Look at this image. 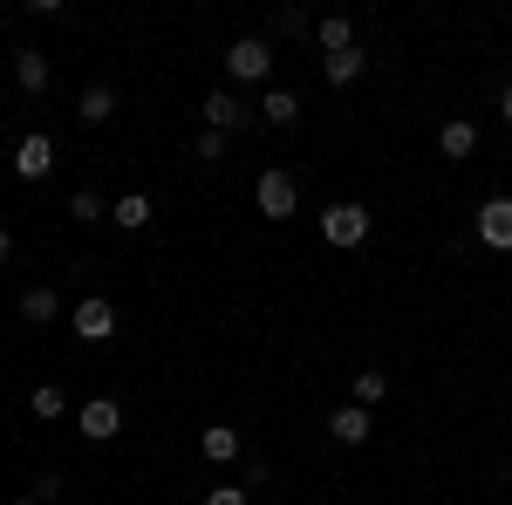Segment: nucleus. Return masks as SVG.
<instances>
[{
    "mask_svg": "<svg viewBox=\"0 0 512 505\" xmlns=\"http://www.w3.org/2000/svg\"><path fill=\"white\" fill-rule=\"evenodd\" d=\"M226 76H233V82H267V76H274V41H267V35L233 41V48H226Z\"/></svg>",
    "mask_w": 512,
    "mask_h": 505,
    "instance_id": "1",
    "label": "nucleus"
},
{
    "mask_svg": "<svg viewBox=\"0 0 512 505\" xmlns=\"http://www.w3.org/2000/svg\"><path fill=\"white\" fill-rule=\"evenodd\" d=\"M253 198H260V212H267V219H294V205H301V178H294V171H280V164H267V171H260V185H253Z\"/></svg>",
    "mask_w": 512,
    "mask_h": 505,
    "instance_id": "2",
    "label": "nucleus"
},
{
    "mask_svg": "<svg viewBox=\"0 0 512 505\" xmlns=\"http://www.w3.org/2000/svg\"><path fill=\"white\" fill-rule=\"evenodd\" d=\"M321 239H328V246H362V239H369V212H362V205H328V212H321Z\"/></svg>",
    "mask_w": 512,
    "mask_h": 505,
    "instance_id": "3",
    "label": "nucleus"
},
{
    "mask_svg": "<svg viewBox=\"0 0 512 505\" xmlns=\"http://www.w3.org/2000/svg\"><path fill=\"white\" fill-rule=\"evenodd\" d=\"M110 335H117V308L103 294L76 301V342H110Z\"/></svg>",
    "mask_w": 512,
    "mask_h": 505,
    "instance_id": "4",
    "label": "nucleus"
},
{
    "mask_svg": "<svg viewBox=\"0 0 512 505\" xmlns=\"http://www.w3.org/2000/svg\"><path fill=\"white\" fill-rule=\"evenodd\" d=\"M478 239L492 253H512V198H485L478 205Z\"/></svg>",
    "mask_w": 512,
    "mask_h": 505,
    "instance_id": "5",
    "label": "nucleus"
},
{
    "mask_svg": "<svg viewBox=\"0 0 512 505\" xmlns=\"http://www.w3.org/2000/svg\"><path fill=\"white\" fill-rule=\"evenodd\" d=\"M14 171H21V178H28V185H41V178H48V171H55V144H48V137H41V130H28V137H21V144H14Z\"/></svg>",
    "mask_w": 512,
    "mask_h": 505,
    "instance_id": "6",
    "label": "nucleus"
},
{
    "mask_svg": "<svg viewBox=\"0 0 512 505\" xmlns=\"http://www.w3.org/2000/svg\"><path fill=\"white\" fill-rule=\"evenodd\" d=\"M76 424H82V437H89V444H110V437L123 430V410L110 403V396H96V403H82Z\"/></svg>",
    "mask_w": 512,
    "mask_h": 505,
    "instance_id": "7",
    "label": "nucleus"
},
{
    "mask_svg": "<svg viewBox=\"0 0 512 505\" xmlns=\"http://www.w3.org/2000/svg\"><path fill=\"white\" fill-rule=\"evenodd\" d=\"M205 130H219V137L246 130V103H239L233 89H212V96H205Z\"/></svg>",
    "mask_w": 512,
    "mask_h": 505,
    "instance_id": "8",
    "label": "nucleus"
},
{
    "mask_svg": "<svg viewBox=\"0 0 512 505\" xmlns=\"http://www.w3.org/2000/svg\"><path fill=\"white\" fill-rule=\"evenodd\" d=\"M328 437H335V444H369V410H362V403H342V410H335V417H328Z\"/></svg>",
    "mask_w": 512,
    "mask_h": 505,
    "instance_id": "9",
    "label": "nucleus"
},
{
    "mask_svg": "<svg viewBox=\"0 0 512 505\" xmlns=\"http://www.w3.org/2000/svg\"><path fill=\"white\" fill-rule=\"evenodd\" d=\"M76 117L82 123H110V117H117V89H110V82H89L82 103H76Z\"/></svg>",
    "mask_w": 512,
    "mask_h": 505,
    "instance_id": "10",
    "label": "nucleus"
},
{
    "mask_svg": "<svg viewBox=\"0 0 512 505\" xmlns=\"http://www.w3.org/2000/svg\"><path fill=\"white\" fill-rule=\"evenodd\" d=\"M110 219H117L123 233H144V226H151V192H123L117 205H110Z\"/></svg>",
    "mask_w": 512,
    "mask_h": 505,
    "instance_id": "11",
    "label": "nucleus"
},
{
    "mask_svg": "<svg viewBox=\"0 0 512 505\" xmlns=\"http://www.w3.org/2000/svg\"><path fill=\"white\" fill-rule=\"evenodd\" d=\"M198 451H205L212 465H233V458H239V430H233V424H205Z\"/></svg>",
    "mask_w": 512,
    "mask_h": 505,
    "instance_id": "12",
    "label": "nucleus"
},
{
    "mask_svg": "<svg viewBox=\"0 0 512 505\" xmlns=\"http://www.w3.org/2000/svg\"><path fill=\"white\" fill-rule=\"evenodd\" d=\"M437 151H444V157H472V151H478V123L451 117L444 130H437Z\"/></svg>",
    "mask_w": 512,
    "mask_h": 505,
    "instance_id": "13",
    "label": "nucleus"
},
{
    "mask_svg": "<svg viewBox=\"0 0 512 505\" xmlns=\"http://www.w3.org/2000/svg\"><path fill=\"white\" fill-rule=\"evenodd\" d=\"M14 82H21V96H41V89H48V55L21 48V55H14Z\"/></svg>",
    "mask_w": 512,
    "mask_h": 505,
    "instance_id": "14",
    "label": "nucleus"
},
{
    "mask_svg": "<svg viewBox=\"0 0 512 505\" xmlns=\"http://www.w3.org/2000/svg\"><path fill=\"white\" fill-rule=\"evenodd\" d=\"M260 117L274 123V130L301 123V96H294V89H267V96H260Z\"/></svg>",
    "mask_w": 512,
    "mask_h": 505,
    "instance_id": "15",
    "label": "nucleus"
},
{
    "mask_svg": "<svg viewBox=\"0 0 512 505\" xmlns=\"http://www.w3.org/2000/svg\"><path fill=\"white\" fill-rule=\"evenodd\" d=\"M55 314H62V301H55V287H28V294H21V321H35V328H48Z\"/></svg>",
    "mask_w": 512,
    "mask_h": 505,
    "instance_id": "16",
    "label": "nucleus"
},
{
    "mask_svg": "<svg viewBox=\"0 0 512 505\" xmlns=\"http://www.w3.org/2000/svg\"><path fill=\"white\" fill-rule=\"evenodd\" d=\"M321 48H328V55H342V48H355V28H349V14H321Z\"/></svg>",
    "mask_w": 512,
    "mask_h": 505,
    "instance_id": "17",
    "label": "nucleus"
},
{
    "mask_svg": "<svg viewBox=\"0 0 512 505\" xmlns=\"http://www.w3.org/2000/svg\"><path fill=\"white\" fill-rule=\"evenodd\" d=\"M321 76L335 82V89H349V82L362 76V48H342V55H328V62H321Z\"/></svg>",
    "mask_w": 512,
    "mask_h": 505,
    "instance_id": "18",
    "label": "nucleus"
},
{
    "mask_svg": "<svg viewBox=\"0 0 512 505\" xmlns=\"http://www.w3.org/2000/svg\"><path fill=\"white\" fill-rule=\"evenodd\" d=\"M28 410H35L41 424H48V417H62V410H69V389H62V383H35V396H28Z\"/></svg>",
    "mask_w": 512,
    "mask_h": 505,
    "instance_id": "19",
    "label": "nucleus"
},
{
    "mask_svg": "<svg viewBox=\"0 0 512 505\" xmlns=\"http://www.w3.org/2000/svg\"><path fill=\"white\" fill-rule=\"evenodd\" d=\"M383 396H390V376H383V369H362L349 403H362V410H369V403H383Z\"/></svg>",
    "mask_w": 512,
    "mask_h": 505,
    "instance_id": "20",
    "label": "nucleus"
},
{
    "mask_svg": "<svg viewBox=\"0 0 512 505\" xmlns=\"http://www.w3.org/2000/svg\"><path fill=\"white\" fill-rule=\"evenodd\" d=\"M69 219H82V226H89V219H103V198H96V192H76V198H69Z\"/></svg>",
    "mask_w": 512,
    "mask_h": 505,
    "instance_id": "21",
    "label": "nucleus"
},
{
    "mask_svg": "<svg viewBox=\"0 0 512 505\" xmlns=\"http://www.w3.org/2000/svg\"><path fill=\"white\" fill-rule=\"evenodd\" d=\"M198 157H205V164H219V157H226V137H219V130H198V144H192Z\"/></svg>",
    "mask_w": 512,
    "mask_h": 505,
    "instance_id": "22",
    "label": "nucleus"
},
{
    "mask_svg": "<svg viewBox=\"0 0 512 505\" xmlns=\"http://www.w3.org/2000/svg\"><path fill=\"white\" fill-rule=\"evenodd\" d=\"M301 28H308V14H301V7H280V14H274V35H301Z\"/></svg>",
    "mask_w": 512,
    "mask_h": 505,
    "instance_id": "23",
    "label": "nucleus"
},
{
    "mask_svg": "<svg viewBox=\"0 0 512 505\" xmlns=\"http://www.w3.org/2000/svg\"><path fill=\"white\" fill-rule=\"evenodd\" d=\"M205 505H253V499H246L239 485H212V492H205Z\"/></svg>",
    "mask_w": 512,
    "mask_h": 505,
    "instance_id": "24",
    "label": "nucleus"
},
{
    "mask_svg": "<svg viewBox=\"0 0 512 505\" xmlns=\"http://www.w3.org/2000/svg\"><path fill=\"white\" fill-rule=\"evenodd\" d=\"M499 117H506V123H512V82H506V96H499Z\"/></svg>",
    "mask_w": 512,
    "mask_h": 505,
    "instance_id": "25",
    "label": "nucleus"
},
{
    "mask_svg": "<svg viewBox=\"0 0 512 505\" xmlns=\"http://www.w3.org/2000/svg\"><path fill=\"white\" fill-rule=\"evenodd\" d=\"M7 253H14V239H7V226H0V260H7Z\"/></svg>",
    "mask_w": 512,
    "mask_h": 505,
    "instance_id": "26",
    "label": "nucleus"
},
{
    "mask_svg": "<svg viewBox=\"0 0 512 505\" xmlns=\"http://www.w3.org/2000/svg\"><path fill=\"white\" fill-rule=\"evenodd\" d=\"M7 505H41V499H7Z\"/></svg>",
    "mask_w": 512,
    "mask_h": 505,
    "instance_id": "27",
    "label": "nucleus"
}]
</instances>
